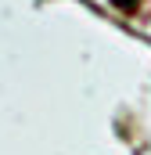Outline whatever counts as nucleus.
<instances>
[{"label":"nucleus","mask_w":151,"mask_h":155,"mask_svg":"<svg viewBox=\"0 0 151 155\" xmlns=\"http://www.w3.org/2000/svg\"><path fill=\"white\" fill-rule=\"evenodd\" d=\"M112 4H119V7H130V4H133V0H112Z\"/></svg>","instance_id":"f257e3e1"}]
</instances>
